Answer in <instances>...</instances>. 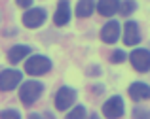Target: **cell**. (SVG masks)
Here are the masks:
<instances>
[{
	"label": "cell",
	"instance_id": "cell-10",
	"mask_svg": "<svg viewBox=\"0 0 150 119\" xmlns=\"http://www.w3.org/2000/svg\"><path fill=\"white\" fill-rule=\"evenodd\" d=\"M141 42V30L135 21H127L124 27V43L125 46H137Z\"/></svg>",
	"mask_w": 150,
	"mask_h": 119
},
{
	"label": "cell",
	"instance_id": "cell-6",
	"mask_svg": "<svg viewBox=\"0 0 150 119\" xmlns=\"http://www.w3.org/2000/svg\"><path fill=\"white\" fill-rule=\"evenodd\" d=\"M124 100L120 97H110L108 100L103 104V113L108 119H120L124 116Z\"/></svg>",
	"mask_w": 150,
	"mask_h": 119
},
{
	"label": "cell",
	"instance_id": "cell-5",
	"mask_svg": "<svg viewBox=\"0 0 150 119\" xmlns=\"http://www.w3.org/2000/svg\"><path fill=\"white\" fill-rule=\"evenodd\" d=\"M74 102H76V91L72 87H61L55 93L53 104H55V110H59V112H65V110L72 108Z\"/></svg>",
	"mask_w": 150,
	"mask_h": 119
},
{
	"label": "cell",
	"instance_id": "cell-8",
	"mask_svg": "<svg viewBox=\"0 0 150 119\" xmlns=\"http://www.w3.org/2000/svg\"><path fill=\"white\" fill-rule=\"evenodd\" d=\"M30 53H33V49H30L29 46H25V43H15V46H11L10 49H8L6 57H8V61H10V64H19L21 61H27V57H30Z\"/></svg>",
	"mask_w": 150,
	"mask_h": 119
},
{
	"label": "cell",
	"instance_id": "cell-1",
	"mask_svg": "<svg viewBox=\"0 0 150 119\" xmlns=\"http://www.w3.org/2000/svg\"><path fill=\"white\" fill-rule=\"evenodd\" d=\"M44 93V83L38 79H27L19 85V100L23 106H33Z\"/></svg>",
	"mask_w": 150,
	"mask_h": 119
},
{
	"label": "cell",
	"instance_id": "cell-15",
	"mask_svg": "<svg viewBox=\"0 0 150 119\" xmlns=\"http://www.w3.org/2000/svg\"><path fill=\"white\" fill-rule=\"evenodd\" d=\"M67 119H86V108L84 106H74V108L67 113Z\"/></svg>",
	"mask_w": 150,
	"mask_h": 119
},
{
	"label": "cell",
	"instance_id": "cell-2",
	"mask_svg": "<svg viewBox=\"0 0 150 119\" xmlns=\"http://www.w3.org/2000/svg\"><path fill=\"white\" fill-rule=\"evenodd\" d=\"M51 61L46 55H30V57H27L25 61V72L29 74V76L36 78V76H44V74H48L51 70Z\"/></svg>",
	"mask_w": 150,
	"mask_h": 119
},
{
	"label": "cell",
	"instance_id": "cell-14",
	"mask_svg": "<svg viewBox=\"0 0 150 119\" xmlns=\"http://www.w3.org/2000/svg\"><path fill=\"white\" fill-rule=\"evenodd\" d=\"M93 10H95V2L93 0H80V2L76 4V15L78 17H89V15L93 13Z\"/></svg>",
	"mask_w": 150,
	"mask_h": 119
},
{
	"label": "cell",
	"instance_id": "cell-19",
	"mask_svg": "<svg viewBox=\"0 0 150 119\" xmlns=\"http://www.w3.org/2000/svg\"><path fill=\"white\" fill-rule=\"evenodd\" d=\"M110 61H112V62H124V61H125V53H124L122 49L114 51V53H112V57H110Z\"/></svg>",
	"mask_w": 150,
	"mask_h": 119
},
{
	"label": "cell",
	"instance_id": "cell-18",
	"mask_svg": "<svg viewBox=\"0 0 150 119\" xmlns=\"http://www.w3.org/2000/svg\"><path fill=\"white\" fill-rule=\"evenodd\" d=\"M133 119H150V110H146V108H135V110H133Z\"/></svg>",
	"mask_w": 150,
	"mask_h": 119
},
{
	"label": "cell",
	"instance_id": "cell-9",
	"mask_svg": "<svg viewBox=\"0 0 150 119\" xmlns=\"http://www.w3.org/2000/svg\"><path fill=\"white\" fill-rule=\"evenodd\" d=\"M69 21H70V4L69 0H59L57 10L53 13V23L57 27H65L69 25Z\"/></svg>",
	"mask_w": 150,
	"mask_h": 119
},
{
	"label": "cell",
	"instance_id": "cell-3",
	"mask_svg": "<svg viewBox=\"0 0 150 119\" xmlns=\"http://www.w3.org/2000/svg\"><path fill=\"white\" fill-rule=\"evenodd\" d=\"M23 83V72L17 68L0 70V93H10Z\"/></svg>",
	"mask_w": 150,
	"mask_h": 119
},
{
	"label": "cell",
	"instance_id": "cell-17",
	"mask_svg": "<svg viewBox=\"0 0 150 119\" xmlns=\"http://www.w3.org/2000/svg\"><path fill=\"white\" fill-rule=\"evenodd\" d=\"M135 8H137V4L133 2V0L122 2V4H120V13H122V15H129L131 11H135Z\"/></svg>",
	"mask_w": 150,
	"mask_h": 119
},
{
	"label": "cell",
	"instance_id": "cell-21",
	"mask_svg": "<svg viewBox=\"0 0 150 119\" xmlns=\"http://www.w3.org/2000/svg\"><path fill=\"white\" fill-rule=\"evenodd\" d=\"M27 119H42V116H40V113H30Z\"/></svg>",
	"mask_w": 150,
	"mask_h": 119
},
{
	"label": "cell",
	"instance_id": "cell-12",
	"mask_svg": "<svg viewBox=\"0 0 150 119\" xmlns=\"http://www.w3.org/2000/svg\"><path fill=\"white\" fill-rule=\"evenodd\" d=\"M129 97L133 100H148L150 98V85L143 81H135L129 85Z\"/></svg>",
	"mask_w": 150,
	"mask_h": 119
},
{
	"label": "cell",
	"instance_id": "cell-4",
	"mask_svg": "<svg viewBox=\"0 0 150 119\" xmlns=\"http://www.w3.org/2000/svg\"><path fill=\"white\" fill-rule=\"evenodd\" d=\"M46 19H48V13H46L44 8H29L23 13L21 23L27 29H38V27H42L46 23Z\"/></svg>",
	"mask_w": 150,
	"mask_h": 119
},
{
	"label": "cell",
	"instance_id": "cell-7",
	"mask_svg": "<svg viewBox=\"0 0 150 119\" xmlns=\"http://www.w3.org/2000/svg\"><path fill=\"white\" fill-rule=\"evenodd\" d=\"M129 61H131L133 68L137 72H148L150 70V51L148 49H135L129 55Z\"/></svg>",
	"mask_w": 150,
	"mask_h": 119
},
{
	"label": "cell",
	"instance_id": "cell-16",
	"mask_svg": "<svg viewBox=\"0 0 150 119\" xmlns=\"http://www.w3.org/2000/svg\"><path fill=\"white\" fill-rule=\"evenodd\" d=\"M0 119H21V113L15 108H6L0 112Z\"/></svg>",
	"mask_w": 150,
	"mask_h": 119
},
{
	"label": "cell",
	"instance_id": "cell-20",
	"mask_svg": "<svg viewBox=\"0 0 150 119\" xmlns=\"http://www.w3.org/2000/svg\"><path fill=\"white\" fill-rule=\"evenodd\" d=\"M33 2H34V0H15V4H17L19 8H23V10H29V8H33Z\"/></svg>",
	"mask_w": 150,
	"mask_h": 119
},
{
	"label": "cell",
	"instance_id": "cell-11",
	"mask_svg": "<svg viewBox=\"0 0 150 119\" xmlns=\"http://www.w3.org/2000/svg\"><path fill=\"white\" fill-rule=\"evenodd\" d=\"M118 36H120V23L118 21H108L101 30V40L105 43H114L118 42Z\"/></svg>",
	"mask_w": 150,
	"mask_h": 119
},
{
	"label": "cell",
	"instance_id": "cell-13",
	"mask_svg": "<svg viewBox=\"0 0 150 119\" xmlns=\"http://www.w3.org/2000/svg\"><path fill=\"white\" fill-rule=\"evenodd\" d=\"M120 4H122L120 0H99L97 10H99V13L105 15V17H112V15L120 10Z\"/></svg>",
	"mask_w": 150,
	"mask_h": 119
}]
</instances>
